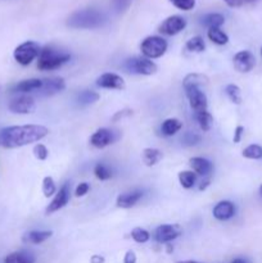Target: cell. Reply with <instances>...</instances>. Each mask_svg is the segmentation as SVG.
<instances>
[{"label":"cell","instance_id":"cell-36","mask_svg":"<svg viewBox=\"0 0 262 263\" xmlns=\"http://www.w3.org/2000/svg\"><path fill=\"white\" fill-rule=\"evenodd\" d=\"M181 141H182V144H184V145H186V146L197 145V144L200 141V136L198 135V134H194V133H190V131H188V133H185L184 135H182Z\"/></svg>","mask_w":262,"mask_h":263},{"label":"cell","instance_id":"cell-11","mask_svg":"<svg viewBox=\"0 0 262 263\" xmlns=\"http://www.w3.org/2000/svg\"><path fill=\"white\" fill-rule=\"evenodd\" d=\"M181 235V230L177 225H161L156 229L154 238L158 243L169 244Z\"/></svg>","mask_w":262,"mask_h":263},{"label":"cell","instance_id":"cell-6","mask_svg":"<svg viewBox=\"0 0 262 263\" xmlns=\"http://www.w3.org/2000/svg\"><path fill=\"white\" fill-rule=\"evenodd\" d=\"M125 67L127 71L136 74H143V76H151L157 72L156 63L145 57H134L126 61Z\"/></svg>","mask_w":262,"mask_h":263},{"label":"cell","instance_id":"cell-40","mask_svg":"<svg viewBox=\"0 0 262 263\" xmlns=\"http://www.w3.org/2000/svg\"><path fill=\"white\" fill-rule=\"evenodd\" d=\"M89 189L90 186L87 182H81V184L76 187V193H74V194H76V197H84L85 194H87Z\"/></svg>","mask_w":262,"mask_h":263},{"label":"cell","instance_id":"cell-35","mask_svg":"<svg viewBox=\"0 0 262 263\" xmlns=\"http://www.w3.org/2000/svg\"><path fill=\"white\" fill-rule=\"evenodd\" d=\"M94 175L98 180H102V181H104V180H109L110 177H112V172H110V170L108 168L107 166L100 163H98L97 166L94 167Z\"/></svg>","mask_w":262,"mask_h":263},{"label":"cell","instance_id":"cell-8","mask_svg":"<svg viewBox=\"0 0 262 263\" xmlns=\"http://www.w3.org/2000/svg\"><path fill=\"white\" fill-rule=\"evenodd\" d=\"M234 68L240 73H248L256 66V58L249 50H241L233 58Z\"/></svg>","mask_w":262,"mask_h":263},{"label":"cell","instance_id":"cell-25","mask_svg":"<svg viewBox=\"0 0 262 263\" xmlns=\"http://www.w3.org/2000/svg\"><path fill=\"white\" fill-rule=\"evenodd\" d=\"M223 22H225V18L220 13H208L202 18V25L208 28H220Z\"/></svg>","mask_w":262,"mask_h":263},{"label":"cell","instance_id":"cell-9","mask_svg":"<svg viewBox=\"0 0 262 263\" xmlns=\"http://www.w3.org/2000/svg\"><path fill=\"white\" fill-rule=\"evenodd\" d=\"M9 110L12 113H17V115H28L35 110L36 104L35 100L28 95H21V97L14 98L10 100L9 105H8Z\"/></svg>","mask_w":262,"mask_h":263},{"label":"cell","instance_id":"cell-22","mask_svg":"<svg viewBox=\"0 0 262 263\" xmlns=\"http://www.w3.org/2000/svg\"><path fill=\"white\" fill-rule=\"evenodd\" d=\"M182 128V122H180L177 118H169L163 121L161 125V131L164 136H172L179 133Z\"/></svg>","mask_w":262,"mask_h":263},{"label":"cell","instance_id":"cell-23","mask_svg":"<svg viewBox=\"0 0 262 263\" xmlns=\"http://www.w3.org/2000/svg\"><path fill=\"white\" fill-rule=\"evenodd\" d=\"M208 77L205 74L202 73H189L182 81V85L184 87H189V86H197V87H202V86H207L208 85Z\"/></svg>","mask_w":262,"mask_h":263},{"label":"cell","instance_id":"cell-20","mask_svg":"<svg viewBox=\"0 0 262 263\" xmlns=\"http://www.w3.org/2000/svg\"><path fill=\"white\" fill-rule=\"evenodd\" d=\"M51 235H53V231L35 230V231H30V233L25 234L22 240L23 243H28V244H41L44 243V241L48 240Z\"/></svg>","mask_w":262,"mask_h":263},{"label":"cell","instance_id":"cell-37","mask_svg":"<svg viewBox=\"0 0 262 263\" xmlns=\"http://www.w3.org/2000/svg\"><path fill=\"white\" fill-rule=\"evenodd\" d=\"M177 9L192 10L195 7V0H170Z\"/></svg>","mask_w":262,"mask_h":263},{"label":"cell","instance_id":"cell-45","mask_svg":"<svg viewBox=\"0 0 262 263\" xmlns=\"http://www.w3.org/2000/svg\"><path fill=\"white\" fill-rule=\"evenodd\" d=\"M90 262L91 263H104V258H103L102 256H92L91 258H90Z\"/></svg>","mask_w":262,"mask_h":263},{"label":"cell","instance_id":"cell-1","mask_svg":"<svg viewBox=\"0 0 262 263\" xmlns=\"http://www.w3.org/2000/svg\"><path fill=\"white\" fill-rule=\"evenodd\" d=\"M48 134V128L41 125L9 126L0 130V145L7 149L21 148L40 141Z\"/></svg>","mask_w":262,"mask_h":263},{"label":"cell","instance_id":"cell-34","mask_svg":"<svg viewBox=\"0 0 262 263\" xmlns=\"http://www.w3.org/2000/svg\"><path fill=\"white\" fill-rule=\"evenodd\" d=\"M131 238L136 241V243L144 244L151 239V235L146 230L141 228H135L133 231H131Z\"/></svg>","mask_w":262,"mask_h":263},{"label":"cell","instance_id":"cell-19","mask_svg":"<svg viewBox=\"0 0 262 263\" xmlns=\"http://www.w3.org/2000/svg\"><path fill=\"white\" fill-rule=\"evenodd\" d=\"M190 166H192L193 172L202 176H208L212 172L213 164L208 159L202 158V157H194L190 159Z\"/></svg>","mask_w":262,"mask_h":263},{"label":"cell","instance_id":"cell-13","mask_svg":"<svg viewBox=\"0 0 262 263\" xmlns=\"http://www.w3.org/2000/svg\"><path fill=\"white\" fill-rule=\"evenodd\" d=\"M69 194H71V192H69V185L64 184L63 186L59 189V192L57 193L54 199L51 200L50 204L48 205V208H46V215H51V213L62 210V208L69 202Z\"/></svg>","mask_w":262,"mask_h":263},{"label":"cell","instance_id":"cell-26","mask_svg":"<svg viewBox=\"0 0 262 263\" xmlns=\"http://www.w3.org/2000/svg\"><path fill=\"white\" fill-rule=\"evenodd\" d=\"M208 39L217 45H225L229 43V36L220 28H208Z\"/></svg>","mask_w":262,"mask_h":263},{"label":"cell","instance_id":"cell-17","mask_svg":"<svg viewBox=\"0 0 262 263\" xmlns=\"http://www.w3.org/2000/svg\"><path fill=\"white\" fill-rule=\"evenodd\" d=\"M143 198V192L141 190H135V192L125 193V194H121L120 197L117 198V207L125 208V210H128V208L134 207L139 200Z\"/></svg>","mask_w":262,"mask_h":263},{"label":"cell","instance_id":"cell-51","mask_svg":"<svg viewBox=\"0 0 262 263\" xmlns=\"http://www.w3.org/2000/svg\"><path fill=\"white\" fill-rule=\"evenodd\" d=\"M259 195H261V197H262V185H261V186H259Z\"/></svg>","mask_w":262,"mask_h":263},{"label":"cell","instance_id":"cell-16","mask_svg":"<svg viewBox=\"0 0 262 263\" xmlns=\"http://www.w3.org/2000/svg\"><path fill=\"white\" fill-rule=\"evenodd\" d=\"M213 217L218 221L230 220L235 215V205L229 200H222L218 202L213 208Z\"/></svg>","mask_w":262,"mask_h":263},{"label":"cell","instance_id":"cell-46","mask_svg":"<svg viewBox=\"0 0 262 263\" xmlns=\"http://www.w3.org/2000/svg\"><path fill=\"white\" fill-rule=\"evenodd\" d=\"M208 185H210V180H207V181L202 182V185H200V186H199V190H204L205 187L208 186Z\"/></svg>","mask_w":262,"mask_h":263},{"label":"cell","instance_id":"cell-7","mask_svg":"<svg viewBox=\"0 0 262 263\" xmlns=\"http://www.w3.org/2000/svg\"><path fill=\"white\" fill-rule=\"evenodd\" d=\"M184 90H185V94H186L188 97V100H189L190 107H192V109L194 110L195 113L207 110V107H208L207 97H205V94L202 91L200 87L189 86V87H184Z\"/></svg>","mask_w":262,"mask_h":263},{"label":"cell","instance_id":"cell-18","mask_svg":"<svg viewBox=\"0 0 262 263\" xmlns=\"http://www.w3.org/2000/svg\"><path fill=\"white\" fill-rule=\"evenodd\" d=\"M43 86V80L40 79H28L23 80V81L18 82L13 87L14 92H22V94H27V92L39 91Z\"/></svg>","mask_w":262,"mask_h":263},{"label":"cell","instance_id":"cell-4","mask_svg":"<svg viewBox=\"0 0 262 263\" xmlns=\"http://www.w3.org/2000/svg\"><path fill=\"white\" fill-rule=\"evenodd\" d=\"M140 50L148 59L161 58L167 50V41L159 36H148L141 43Z\"/></svg>","mask_w":262,"mask_h":263},{"label":"cell","instance_id":"cell-41","mask_svg":"<svg viewBox=\"0 0 262 263\" xmlns=\"http://www.w3.org/2000/svg\"><path fill=\"white\" fill-rule=\"evenodd\" d=\"M244 134V127L243 126H236L235 131H234V136H233V141L235 144L240 143L241 140V136H243Z\"/></svg>","mask_w":262,"mask_h":263},{"label":"cell","instance_id":"cell-2","mask_svg":"<svg viewBox=\"0 0 262 263\" xmlns=\"http://www.w3.org/2000/svg\"><path fill=\"white\" fill-rule=\"evenodd\" d=\"M107 18L102 12L97 9H82L79 12H74L67 21V25L72 28H98L102 27L105 23Z\"/></svg>","mask_w":262,"mask_h":263},{"label":"cell","instance_id":"cell-48","mask_svg":"<svg viewBox=\"0 0 262 263\" xmlns=\"http://www.w3.org/2000/svg\"><path fill=\"white\" fill-rule=\"evenodd\" d=\"M256 2H258V0H243V3H248V4H253Z\"/></svg>","mask_w":262,"mask_h":263},{"label":"cell","instance_id":"cell-50","mask_svg":"<svg viewBox=\"0 0 262 263\" xmlns=\"http://www.w3.org/2000/svg\"><path fill=\"white\" fill-rule=\"evenodd\" d=\"M179 263H199V262H195V261H184V262H179Z\"/></svg>","mask_w":262,"mask_h":263},{"label":"cell","instance_id":"cell-32","mask_svg":"<svg viewBox=\"0 0 262 263\" xmlns=\"http://www.w3.org/2000/svg\"><path fill=\"white\" fill-rule=\"evenodd\" d=\"M99 94L95 91H92V90H84V91H81L79 94V97H77V99H79L80 104H84V105H87V104H92V103L98 102L99 100Z\"/></svg>","mask_w":262,"mask_h":263},{"label":"cell","instance_id":"cell-10","mask_svg":"<svg viewBox=\"0 0 262 263\" xmlns=\"http://www.w3.org/2000/svg\"><path fill=\"white\" fill-rule=\"evenodd\" d=\"M185 26H186V21L184 18L180 17V15H171V17L166 18L161 23V26L158 27V31L161 33H163V35L174 36L181 32L185 28Z\"/></svg>","mask_w":262,"mask_h":263},{"label":"cell","instance_id":"cell-42","mask_svg":"<svg viewBox=\"0 0 262 263\" xmlns=\"http://www.w3.org/2000/svg\"><path fill=\"white\" fill-rule=\"evenodd\" d=\"M123 263H136V256L133 251H127L123 258Z\"/></svg>","mask_w":262,"mask_h":263},{"label":"cell","instance_id":"cell-29","mask_svg":"<svg viewBox=\"0 0 262 263\" xmlns=\"http://www.w3.org/2000/svg\"><path fill=\"white\" fill-rule=\"evenodd\" d=\"M241 156L247 159H261L262 158V146L257 144H251L243 149Z\"/></svg>","mask_w":262,"mask_h":263},{"label":"cell","instance_id":"cell-47","mask_svg":"<svg viewBox=\"0 0 262 263\" xmlns=\"http://www.w3.org/2000/svg\"><path fill=\"white\" fill-rule=\"evenodd\" d=\"M166 247H167V253H171V252H172V251H174V247H172V246H171V244H170V243H169V244H167V246H166Z\"/></svg>","mask_w":262,"mask_h":263},{"label":"cell","instance_id":"cell-27","mask_svg":"<svg viewBox=\"0 0 262 263\" xmlns=\"http://www.w3.org/2000/svg\"><path fill=\"white\" fill-rule=\"evenodd\" d=\"M195 180H197V174L193 171H181L179 174V181L184 189H190L194 186Z\"/></svg>","mask_w":262,"mask_h":263},{"label":"cell","instance_id":"cell-24","mask_svg":"<svg viewBox=\"0 0 262 263\" xmlns=\"http://www.w3.org/2000/svg\"><path fill=\"white\" fill-rule=\"evenodd\" d=\"M162 157H163V154H162V152L159 149L146 148L143 151V162L148 167L156 166L161 161Z\"/></svg>","mask_w":262,"mask_h":263},{"label":"cell","instance_id":"cell-52","mask_svg":"<svg viewBox=\"0 0 262 263\" xmlns=\"http://www.w3.org/2000/svg\"><path fill=\"white\" fill-rule=\"evenodd\" d=\"M261 55H262V48H261Z\"/></svg>","mask_w":262,"mask_h":263},{"label":"cell","instance_id":"cell-14","mask_svg":"<svg viewBox=\"0 0 262 263\" xmlns=\"http://www.w3.org/2000/svg\"><path fill=\"white\" fill-rule=\"evenodd\" d=\"M97 85L102 89H113V90H123L126 87L125 81L121 76L116 73H103L98 77Z\"/></svg>","mask_w":262,"mask_h":263},{"label":"cell","instance_id":"cell-3","mask_svg":"<svg viewBox=\"0 0 262 263\" xmlns=\"http://www.w3.org/2000/svg\"><path fill=\"white\" fill-rule=\"evenodd\" d=\"M69 59H71V55L67 51L59 50L53 46H45L41 49L40 55H39L38 68L40 71H53L67 63Z\"/></svg>","mask_w":262,"mask_h":263},{"label":"cell","instance_id":"cell-49","mask_svg":"<svg viewBox=\"0 0 262 263\" xmlns=\"http://www.w3.org/2000/svg\"><path fill=\"white\" fill-rule=\"evenodd\" d=\"M231 263H246V262H244L243 259H240V258H236V259H234V261Z\"/></svg>","mask_w":262,"mask_h":263},{"label":"cell","instance_id":"cell-28","mask_svg":"<svg viewBox=\"0 0 262 263\" xmlns=\"http://www.w3.org/2000/svg\"><path fill=\"white\" fill-rule=\"evenodd\" d=\"M195 118H197L198 125H199V127L202 128L203 131H208L211 128V126H212V122H213L212 115H211L210 112H207V110L195 113Z\"/></svg>","mask_w":262,"mask_h":263},{"label":"cell","instance_id":"cell-44","mask_svg":"<svg viewBox=\"0 0 262 263\" xmlns=\"http://www.w3.org/2000/svg\"><path fill=\"white\" fill-rule=\"evenodd\" d=\"M229 7L231 8H236V7H240L243 4V0H223Z\"/></svg>","mask_w":262,"mask_h":263},{"label":"cell","instance_id":"cell-30","mask_svg":"<svg viewBox=\"0 0 262 263\" xmlns=\"http://www.w3.org/2000/svg\"><path fill=\"white\" fill-rule=\"evenodd\" d=\"M185 46H186L188 50L193 51V53H202L205 49V44L200 36H194L190 40H188Z\"/></svg>","mask_w":262,"mask_h":263},{"label":"cell","instance_id":"cell-33","mask_svg":"<svg viewBox=\"0 0 262 263\" xmlns=\"http://www.w3.org/2000/svg\"><path fill=\"white\" fill-rule=\"evenodd\" d=\"M57 187H55V182H54L53 177L46 176L44 177L43 180V193L45 195V198L51 197L53 194H55Z\"/></svg>","mask_w":262,"mask_h":263},{"label":"cell","instance_id":"cell-43","mask_svg":"<svg viewBox=\"0 0 262 263\" xmlns=\"http://www.w3.org/2000/svg\"><path fill=\"white\" fill-rule=\"evenodd\" d=\"M130 115H133V110H130V109L120 110V112H117L115 116H113L112 120L116 122V121H118V120H120V118H123V117H125V116H130Z\"/></svg>","mask_w":262,"mask_h":263},{"label":"cell","instance_id":"cell-15","mask_svg":"<svg viewBox=\"0 0 262 263\" xmlns=\"http://www.w3.org/2000/svg\"><path fill=\"white\" fill-rule=\"evenodd\" d=\"M66 89V82L62 77H51V79L43 80V86L39 90L44 97H50V95L61 92Z\"/></svg>","mask_w":262,"mask_h":263},{"label":"cell","instance_id":"cell-5","mask_svg":"<svg viewBox=\"0 0 262 263\" xmlns=\"http://www.w3.org/2000/svg\"><path fill=\"white\" fill-rule=\"evenodd\" d=\"M40 51L41 48L38 43H35V41H26V43H22L14 49L13 57H14L17 63H20L21 66H28V64L32 63L33 59H36L40 55Z\"/></svg>","mask_w":262,"mask_h":263},{"label":"cell","instance_id":"cell-31","mask_svg":"<svg viewBox=\"0 0 262 263\" xmlns=\"http://www.w3.org/2000/svg\"><path fill=\"white\" fill-rule=\"evenodd\" d=\"M225 92L228 95L229 99L234 103V104L239 105L241 104V91L240 87L236 86V85L230 84L225 87Z\"/></svg>","mask_w":262,"mask_h":263},{"label":"cell","instance_id":"cell-38","mask_svg":"<svg viewBox=\"0 0 262 263\" xmlns=\"http://www.w3.org/2000/svg\"><path fill=\"white\" fill-rule=\"evenodd\" d=\"M33 156H35L39 161H45L49 156V152L45 145H43V144H38V145L33 146Z\"/></svg>","mask_w":262,"mask_h":263},{"label":"cell","instance_id":"cell-39","mask_svg":"<svg viewBox=\"0 0 262 263\" xmlns=\"http://www.w3.org/2000/svg\"><path fill=\"white\" fill-rule=\"evenodd\" d=\"M112 2H113V7H115L116 12L123 13L128 9V7H130L133 0H112Z\"/></svg>","mask_w":262,"mask_h":263},{"label":"cell","instance_id":"cell-12","mask_svg":"<svg viewBox=\"0 0 262 263\" xmlns=\"http://www.w3.org/2000/svg\"><path fill=\"white\" fill-rule=\"evenodd\" d=\"M116 139L117 138L115 136V133H113V131L108 130V128H99V130H97L91 135V138H90V144H91L94 148L103 149L105 148V146L115 143Z\"/></svg>","mask_w":262,"mask_h":263},{"label":"cell","instance_id":"cell-21","mask_svg":"<svg viewBox=\"0 0 262 263\" xmlns=\"http://www.w3.org/2000/svg\"><path fill=\"white\" fill-rule=\"evenodd\" d=\"M36 258L31 252L20 251L10 253L5 257L4 263H35Z\"/></svg>","mask_w":262,"mask_h":263}]
</instances>
